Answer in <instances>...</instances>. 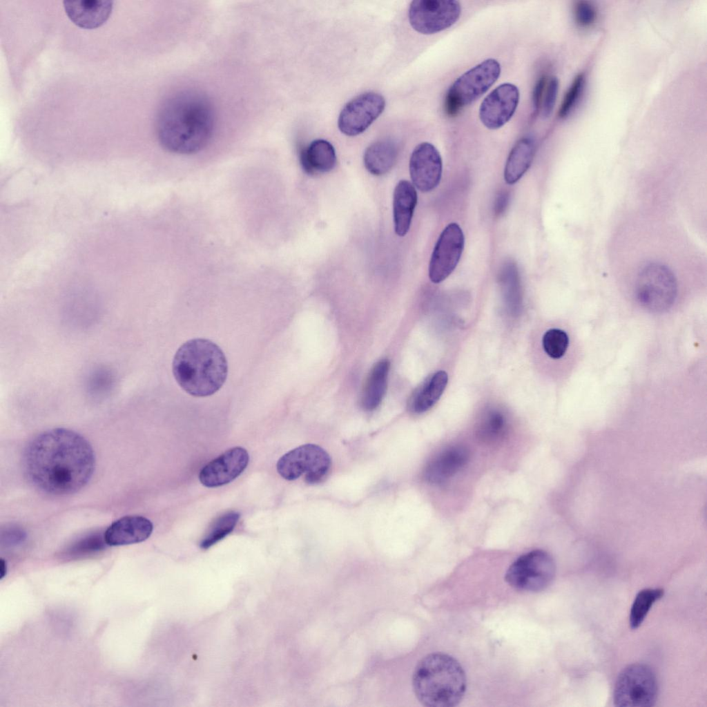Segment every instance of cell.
<instances>
[{
  "label": "cell",
  "mask_w": 707,
  "mask_h": 707,
  "mask_svg": "<svg viewBox=\"0 0 707 707\" xmlns=\"http://www.w3.org/2000/svg\"><path fill=\"white\" fill-rule=\"evenodd\" d=\"M23 467L29 481L40 490L55 495L75 493L90 481L95 456L79 434L55 428L37 436L26 447Z\"/></svg>",
  "instance_id": "1"
},
{
  "label": "cell",
  "mask_w": 707,
  "mask_h": 707,
  "mask_svg": "<svg viewBox=\"0 0 707 707\" xmlns=\"http://www.w3.org/2000/svg\"><path fill=\"white\" fill-rule=\"evenodd\" d=\"M215 128V113L210 99L188 90L174 94L162 105L156 130L160 144L177 154L190 155L203 149Z\"/></svg>",
  "instance_id": "2"
},
{
  "label": "cell",
  "mask_w": 707,
  "mask_h": 707,
  "mask_svg": "<svg viewBox=\"0 0 707 707\" xmlns=\"http://www.w3.org/2000/svg\"><path fill=\"white\" fill-rule=\"evenodd\" d=\"M228 371L226 357L213 342L195 338L184 343L173 361V373L179 385L197 397L213 394L224 383Z\"/></svg>",
  "instance_id": "3"
},
{
  "label": "cell",
  "mask_w": 707,
  "mask_h": 707,
  "mask_svg": "<svg viewBox=\"0 0 707 707\" xmlns=\"http://www.w3.org/2000/svg\"><path fill=\"white\" fill-rule=\"evenodd\" d=\"M467 679L460 664L440 652L423 658L413 673L412 686L418 701L428 707L456 706L465 693Z\"/></svg>",
  "instance_id": "4"
},
{
  "label": "cell",
  "mask_w": 707,
  "mask_h": 707,
  "mask_svg": "<svg viewBox=\"0 0 707 707\" xmlns=\"http://www.w3.org/2000/svg\"><path fill=\"white\" fill-rule=\"evenodd\" d=\"M496 59H487L470 68L449 86L444 101V110L454 117L466 106L475 101L496 82L501 74Z\"/></svg>",
  "instance_id": "5"
},
{
  "label": "cell",
  "mask_w": 707,
  "mask_h": 707,
  "mask_svg": "<svg viewBox=\"0 0 707 707\" xmlns=\"http://www.w3.org/2000/svg\"><path fill=\"white\" fill-rule=\"evenodd\" d=\"M658 695L655 673L648 665L633 664L618 675L614 688V703L619 707H650Z\"/></svg>",
  "instance_id": "6"
},
{
  "label": "cell",
  "mask_w": 707,
  "mask_h": 707,
  "mask_svg": "<svg viewBox=\"0 0 707 707\" xmlns=\"http://www.w3.org/2000/svg\"><path fill=\"white\" fill-rule=\"evenodd\" d=\"M556 573L553 558L547 552L535 550L520 556L509 567L505 580L516 590L539 592L552 582Z\"/></svg>",
  "instance_id": "7"
},
{
  "label": "cell",
  "mask_w": 707,
  "mask_h": 707,
  "mask_svg": "<svg viewBox=\"0 0 707 707\" xmlns=\"http://www.w3.org/2000/svg\"><path fill=\"white\" fill-rule=\"evenodd\" d=\"M331 458L321 447L305 444L283 455L277 463V471L284 479L296 480L304 476L307 483L321 482L331 467Z\"/></svg>",
  "instance_id": "8"
},
{
  "label": "cell",
  "mask_w": 707,
  "mask_h": 707,
  "mask_svg": "<svg viewBox=\"0 0 707 707\" xmlns=\"http://www.w3.org/2000/svg\"><path fill=\"white\" fill-rule=\"evenodd\" d=\"M461 6L455 0H414L411 2L408 18L411 27L424 35L443 31L459 19Z\"/></svg>",
  "instance_id": "9"
},
{
  "label": "cell",
  "mask_w": 707,
  "mask_h": 707,
  "mask_svg": "<svg viewBox=\"0 0 707 707\" xmlns=\"http://www.w3.org/2000/svg\"><path fill=\"white\" fill-rule=\"evenodd\" d=\"M677 291L673 273L664 264L652 262L638 274L636 291L643 304L655 309L667 307L675 299Z\"/></svg>",
  "instance_id": "10"
},
{
  "label": "cell",
  "mask_w": 707,
  "mask_h": 707,
  "mask_svg": "<svg viewBox=\"0 0 707 707\" xmlns=\"http://www.w3.org/2000/svg\"><path fill=\"white\" fill-rule=\"evenodd\" d=\"M465 244L463 232L455 222L447 224L440 234L429 264V278L434 283L445 280L456 267Z\"/></svg>",
  "instance_id": "11"
},
{
  "label": "cell",
  "mask_w": 707,
  "mask_h": 707,
  "mask_svg": "<svg viewBox=\"0 0 707 707\" xmlns=\"http://www.w3.org/2000/svg\"><path fill=\"white\" fill-rule=\"evenodd\" d=\"M385 107L383 96L375 92L362 93L347 102L340 113L338 126L347 136L365 131L380 116Z\"/></svg>",
  "instance_id": "12"
},
{
  "label": "cell",
  "mask_w": 707,
  "mask_h": 707,
  "mask_svg": "<svg viewBox=\"0 0 707 707\" xmlns=\"http://www.w3.org/2000/svg\"><path fill=\"white\" fill-rule=\"evenodd\" d=\"M519 97V90L514 84L499 85L482 101L478 111L481 122L491 130L501 128L514 114Z\"/></svg>",
  "instance_id": "13"
},
{
  "label": "cell",
  "mask_w": 707,
  "mask_h": 707,
  "mask_svg": "<svg viewBox=\"0 0 707 707\" xmlns=\"http://www.w3.org/2000/svg\"><path fill=\"white\" fill-rule=\"evenodd\" d=\"M443 171L440 153L429 142H422L414 149L409 159L412 184L423 193L434 190L439 184Z\"/></svg>",
  "instance_id": "14"
},
{
  "label": "cell",
  "mask_w": 707,
  "mask_h": 707,
  "mask_svg": "<svg viewBox=\"0 0 707 707\" xmlns=\"http://www.w3.org/2000/svg\"><path fill=\"white\" fill-rule=\"evenodd\" d=\"M249 461V456L244 448L233 447L212 460L200 470V481L207 487L228 484L242 473Z\"/></svg>",
  "instance_id": "15"
},
{
  "label": "cell",
  "mask_w": 707,
  "mask_h": 707,
  "mask_svg": "<svg viewBox=\"0 0 707 707\" xmlns=\"http://www.w3.org/2000/svg\"><path fill=\"white\" fill-rule=\"evenodd\" d=\"M152 522L142 516L130 515L114 521L104 533L107 545L119 546L142 542L152 534Z\"/></svg>",
  "instance_id": "16"
},
{
  "label": "cell",
  "mask_w": 707,
  "mask_h": 707,
  "mask_svg": "<svg viewBox=\"0 0 707 707\" xmlns=\"http://www.w3.org/2000/svg\"><path fill=\"white\" fill-rule=\"evenodd\" d=\"M64 7L69 19L86 29L97 28L109 18L113 1L110 0L64 1Z\"/></svg>",
  "instance_id": "17"
},
{
  "label": "cell",
  "mask_w": 707,
  "mask_h": 707,
  "mask_svg": "<svg viewBox=\"0 0 707 707\" xmlns=\"http://www.w3.org/2000/svg\"><path fill=\"white\" fill-rule=\"evenodd\" d=\"M469 456V451L462 445L446 448L427 463L424 472L426 480L434 484L448 480L466 465Z\"/></svg>",
  "instance_id": "18"
},
{
  "label": "cell",
  "mask_w": 707,
  "mask_h": 707,
  "mask_svg": "<svg viewBox=\"0 0 707 707\" xmlns=\"http://www.w3.org/2000/svg\"><path fill=\"white\" fill-rule=\"evenodd\" d=\"M417 199L416 188L411 182L403 180L396 184L393 195V217L397 235L403 237L409 231Z\"/></svg>",
  "instance_id": "19"
},
{
  "label": "cell",
  "mask_w": 707,
  "mask_h": 707,
  "mask_svg": "<svg viewBox=\"0 0 707 707\" xmlns=\"http://www.w3.org/2000/svg\"><path fill=\"white\" fill-rule=\"evenodd\" d=\"M300 160L307 173L315 175L331 171L336 166L337 157L329 142L318 139L300 151Z\"/></svg>",
  "instance_id": "20"
},
{
  "label": "cell",
  "mask_w": 707,
  "mask_h": 707,
  "mask_svg": "<svg viewBox=\"0 0 707 707\" xmlns=\"http://www.w3.org/2000/svg\"><path fill=\"white\" fill-rule=\"evenodd\" d=\"M447 380V374L444 371H436L427 377L411 396L409 409L415 414H422L431 409L443 394Z\"/></svg>",
  "instance_id": "21"
},
{
  "label": "cell",
  "mask_w": 707,
  "mask_h": 707,
  "mask_svg": "<svg viewBox=\"0 0 707 707\" xmlns=\"http://www.w3.org/2000/svg\"><path fill=\"white\" fill-rule=\"evenodd\" d=\"M536 149V142L531 136L521 138L513 146L507 157L504 180L508 184L517 182L530 166Z\"/></svg>",
  "instance_id": "22"
},
{
  "label": "cell",
  "mask_w": 707,
  "mask_h": 707,
  "mask_svg": "<svg viewBox=\"0 0 707 707\" xmlns=\"http://www.w3.org/2000/svg\"><path fill=\"white\" fill-rule=\"evenodd\" d=\"M398 157V147L390 139L374 142L365 150L363 162L371 174L380 176L388 173L395 164Z\"/></svg>",
  "instance_id": "23"
},
{
  "label": "cell",
  "mask_w": 707,
  "mask_h": 707,
  "mask_svg": "<svg viewBox=\"0 0 707 707\" xmlns=\"http://www.w3.org/2000/svg\"><path fill=\"white\" fill-rule=\"evenodd\" d=\"M390 363L387 360L378 362L371 369L361 395L364 409L371 411L381 403L387 390Z\"/></svg>",
  "instance_id": "24"
},
{
  "label": "cell",
  "mask_w": 707,
  "mask_h": 707,
  "mask_svg": "<svg viewBox=\"0 0 707 707\" xmlns=\"http://www.w3.org/2000/svg\"><path fill=\"white\" fill-rule=\"evenodd\" d=\"M664 594L661 588H646L637 593L630 612L629 623L632 629H637L641 625L651 607Z\"/></svg>",
  "instance_id": "25"
},
{
  "label": "cell",
  "mask_w": 707,
  "mask_h": 707,
  "mask_svg": "<svg viewBox=\"0 0 707 707\" xmlns=\"http://www.w3.org/2000/svg\"><path fill=\"white\" fill-rule=\"evenodd\" d=\"M240 516L239 512L229 511L217 517L200 543V547L209 549L225 538L234 530Z\"/></svg>",
  "instance_id": "26"
},
{
  "label": "cell",
  "mask_w": 707,
  "mask_h": 707,
  "mask_svg": "<svg viewBox=\"0 0 707 707\" xmlns=\"http://www.w3.org/2000/svg\"><path fill=\"white\" fill-rule=\"evenodd\" d=\"M507 424L506 417L501 411L490 409L484 413L478 423V436L485 442H494L505 434Z\"/></svg>",
  "instance_id": "27"
},
{
  "label": "cell",
  "mask_w": 707,
  "mask_h": 707,
  "mask_svg": "<svg viewBox=\"0 0 707 707\" xmlns=\"http://www.w3.org/2000/svg\"><path fill=\"white\" fill-rule=\"evenodd\" d=\"M504 298L509 310L516 313L521 303V291L517 269L513 264H507L501 277Z\"/></svg>",
  "instance_id": "28"
},
{
  "label": "cell",
  "mask_w": 707,
  "mask_h": 707,
  "mask_svg": "<svg viewBox=\"0 0 707 707\" xmlns=\"http://www.w3.org/2000/svg\"><path fill=\"white\" fill-rule=\"evenodd\" d=\"M542 342L545 353L550 358L558 359L561 358L567 351L569 338L564 331L559 329H551L543 335Z\"/></svg>",
  "instance_id": "29"
},
{
  "label": "cell",
  "mask_w": 707,
  "mask_h": 707,
  "mask_svg": "<svg viewBox=\"0 0 707 707\" xmlns=\"http://www.w3.org/2000/svg\"><path fill=\"white\" fill-rule=\"evenodd\" d=\"M584 84L585 77L583 74L575 77L561 104L558 113L560 118L566 117L574 108L582 93Z\"/></svg>",
  "instance_id": "30"
},
{
  "label": "cell",
  "mask_w": 707,
  "mask_h": 707,
  "mask_svg": "<svg viewBox=\"0 0 707 707\" xmlns=\"http://www.w3.org/2000/svg\"><path fill=\"white\" fill-rule=\"evenodd\" d=\"M104 534H90L81 539L69 550L70 556H82L103 549L105 546Z\"/></svg>",
  "instance_id": "31"
},
{
  "label": "cell",
  "mask_w": 707,
  "mask_h": 707,
  "mask_svg": "<svg viewBox=\"0 0 707 707\" xmlns=\"http://www.w3.org/2000/svg\"><path fill=\"white\" fill-rule=\"evenodd\" d=\"M574 17L576 23L579 26L587 28L595 23L597 19V10L590 1H579L574 7Z\"/></svg>",
  "instance_id": "32"
},
{
  "label": "cell",
  "mask_w": 707,
  "mask_h": 707,
  "mask_svg": "<svg viewBox=\"0 0 707 707\" xmlns=\"http://www.w3.org/2000/svg\"><path fill=\"white\" fill-rule=\"evenodd\" d=\"M559 87V82L556 77H552L548 81L541 105V114L544 118L550 117L554 110Z\"/></svg>",
  "instance_id": "33"
},
{
  "label": "cell",
  "mask_w": 707,
  "mask_h": 707,
  "mask_svg": "<svg viewBox=\"0 0 707 707\" xmlns=\"http://www.w3.org/2000/svg\"><path fill=\"white\" fill-rule=\"evenodd\" d=\"M548 77L545 75L540 77L536 82L532 92V106L535 113L541 109V105L548 83Z\"/></svg>",
  "instance_id": "34"
},
{
  "label": "cell",
  "mask_w": 707,
  "mask_h": 707,
  "mask_svg": "<svg viewBox=\"0 0 707 707\" xmlns=\"http://www.w3.org/2000/svg\"><path fill=\"white\" fill-rule=\"evenodd\" d=\"M509 201V195L506 191H501L497 195L494 202V212L496 215L501 214L506 209Z\"/></svg>",
  "instance_id": "35"
},
{
  "label": "cell",
  "mask_w": 707,
  "mask_h": 707,
  "mask_svg": "<svg viewBox=\"0 0 707 707\" xmlns=\"http://www.w3.org/2000/svg\"><path fill=\"white\" fill-rule=\"evenodd\" d=\"M7 573V563L6 561L1 559L0 561V579H2Z\"/></svg>",
  "instance_id": "36"
}]
</instances>
